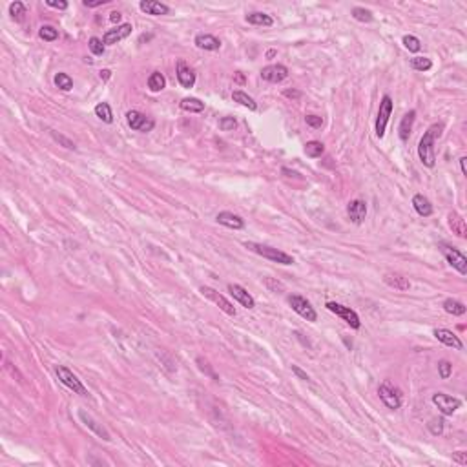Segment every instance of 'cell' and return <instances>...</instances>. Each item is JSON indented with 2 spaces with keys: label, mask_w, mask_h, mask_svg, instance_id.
Segmentation results:
<instances>
[{
  "label": "cell",
  "mask_w": 467,
  "mask_h": 467,
  "mask_svg": "<svg viewBox=\"0 0 467 467\" xmlns=\"http://www.w3.org/2000/svg\"><path fill=\"white\" fill-rule=\"evenodd\" d=\"M442 130H444V124L442 122H434L427 128V131L424 133V137L420 139L418 143V157L422 161V164L427 166V168H434L436 166V155H434V143L436 139L442 135Z\"/></svg>",
  "instance_id": "cell-1"
},
{
  "label": "cell",
  "mask_w": 467,
  "mask_h": 467,
  "mask_svg": "<svg viewBox=\"0 0 467 467\" xmlns=\"http://www.w3.org/2000/svg\"><path fill=\"white\" fill-rule=\"evenodd\" d=\"M244 246L249 250H252L254 254H258L261 258L265 259H270L274 263H280V265H292L294 258L290 254L283 252L280 249H274V246H268V244H259V243H252V241H246Z\"/></svg>",
  "instance_id": "cell-2"
},
{
  "label": "cell",
  "mask_w": 467,
  "mask_h": 467,
  "mask_svg": "<svg viewBox=\"0 0 467 467\" xmlns=\"http://www.w3.org/2000/svg\"><path fill=\"white\" fill-rule=\"evenodd\" d=\"M378 394H380V400L383 402V405L387 407V409L396 410V409H400V405H402V394H400V391H398L389 380H385L383 383L378 387Z\"/></svg>",
  "instance_id": "cell-3"
},
{
  "label": "cell",
  "mask_w": 467,
  "mask_h": 467,
  "mask_svg": "<svg viewBox=\"0 0 467 467\" xmlns=\"http://www.w3.org/2000/svg\"><path fill=\"white\" fill-rule=\"evenodd\" d=\"M55 372H57L59 380H61L62 385H66L68 389H71L75 394H80V396H88V389L83 385V381L77 378V376L73 374V372L68 369V367L64 365H57V369H55Z\"/></svg>",
  "instance_id": "cell-4"
},
{
  "label": "cell",
  "mask_w": 467,
  "mask_h": 467,
  "mask_svg": "<svg viewBox=\"0 0 467 467\" xmlns=\"http://www.w3.org/2000/svg\"><path fill=\"white\" fill-rule=\"evenodd\" d=\"M288 305L292 307V310L296 312V314H299L303 319H307V321H318V314H316L314 307L310 305L309 299H305L303 296H297V294H292V296H288Z\"/></svg>",
  "instance_id": "cell-5"
},
{
  "label": "cell",
  "mask_w": 467,
  "mask_h": 467,
  "mask_svg": "<svg viewBox=\"0 0 467 467\" xmlns=\"http://www.w3.org/2000/svg\"><path fill=\"white\" fill-rule=\"evenodd\" d=\"M438 246H440L442 254L446 256L447 263H449L453 268H456V270H458L462 276H465L467 274V258L465 256H463L458 249H454V246H451V244H447V243H440Z\"/></svg>",
  "instance_id": "cell-6"
},
{
  "label": "cell",
  "mask_w": 467,
  "mask_h": 467,
  "mask_svg": "<svg viewBox=\"0 0 467 467\" xmlns=\"http://www.w3.org/2000/svg\"><path fill=\"white\" fill-rule=\"evenodd\" d=\"M432 403L438 407L444 416H453L456 410L462 407V400L454 396H449V394H444V393H436L432 394Z\"/></svg>",
  "instance_id": "cell-7"
},
{
  "label": "cell",
  "mask_w": 467,
  "mask_h": 467,
  "mask_svg": "<svg viewBox=\"0 0 467 467\" xmlns=\"http://www.w3.org/2000/svg\"><path fill=\"white\" fill-rule=\"evenodd\" d=\"M126 122L131 130L143 131V133H148V131H152L153 126H155V121H153V119L146 117V115L137 112V109L126 112Z\"/></svg>",
  "instance_id": "cell-8"
},
{
  "label": "cell",
  "mask_w": 467,
  "mask_h": 467,
  "mask_svg": "<svg viewBox=\"0 0 467 467\" xmlns=\"http://www.w3.org/2000/svg\"><path fill=\"white\" fill-rule=\"evenodd\" d=\"M328 310H331L332 314H336V316H340L343 321H345L347 325H350V328H360L362 327V321H360V316L354 312L350 307H343V305H340V303H336V301H328L327 305Z\"/></svg>",
  "instance_id": "cell-9"
},
{
  "label": "cell",
  "mask_w": 467,
  "mask_h": 467,
  "mask_svg": "<svg viewBox=\"0 0 467 467\" xmlns=\"http://www.w3.org/2000/svg\"><path fill=\"white\" fill-rule=\"evenodd\" d=\"M393 114V99L389 95H383L380 102V109H378V117H376V137L385 135V128H387L389 117Z\"/></svg>",
  "instance_id": "cell-10"
},
{
  "label": "cell",
  "mask_w": 467,
  "mask_h": 467,
  "mask_svg": "<svg viewBox=\"0 0 467 467\" xmlns=\"http://www.w3.org/2000/svg\"><path fill=\"white\" fill-rule=\"evenodd\" d=\"M201 294L203 296H206L208 299H212V301L215 303V305L219 307V309L223 310L225 314L228 316H236V307L232 305L230 301H228L227 297L221 296V294L217 292V290H214L212 287H201Z\"/></svg>",
  "instance_id": "cell-11"
},
{
  "label": "cell",
  "mask_w": 467,
  "mask_h": 467,
  "mask_svg": "<svg viewBox=\"0 0 467 467\" xmlns=\"http://www.w3.org/2000/svg\"><path fill=\"white\" fill-rule=\"evenodd\" d=\"M131 24H128V22H124V24H119V26H115L114 30H108L104 33V37H102V42H104V46H114V44L121 42V40H124L126 37L131 35Z\"/></svg>",
  "instance_id": "cell-12"
},
{
  "label": "cell",
  "mask_w": 467,
  "mask_h": 467,
  "mask_svg": "<svg viewBox=\"0 0 467 467\" xmlns=\"http://www.w3.org/2000/svg\"><path fill=\"white\" fill-rule=\"evenodd\" d=\"M288 77V68L283 64H270L261 70V79L266 83H283Z\"/></svg>",
  "instance_id": "cell-13"
},
{
  "label": "cell",
  "mask_w": 467,
  "mask_h": 467,
  "mask_svg": "<svg viewBox=\"0 0 467 467\" xmlns=\"http://www.w3.org/2000/svg\"><path fill=\"white\" fill-rule=\"evenodd\" d=\"M79 418H80V422H83V424L86 425V427L90 429V431L95 432V434H97L99 438H102L104 442H109V440H112V436H109V432L106 431L104 425L99 424V422H97V420L93 418L92 415H88L86 410H83V409L79 410Z\"/></svg>",
  "instance_id": "cell-14"
},
{
  "label": "cell",
  "mask_w": 467,
  "mask_h": 467,
  "mask_svg": "<svg viewBox=\"0 0 467 467\" xmlns=\"http://www.w3.org/2000/svg\"><path fill=\"white\" fill-rule=\"evenodd\" d=\"M228 292H230V296L236 299L237 303H241V305L244 307V309H254L256 307V301H254V297L249 294V290L246 288H243L241 285H236V283H230L228 285Z\"/></svg>",
  "instance_id": "cell-15"
},
{
  "label": "cell",
  "mask_w": 467,
  "mask_h": 467,
  "mask_svg": "<svg viewBox=\"0 0 467 467\" xmlns=\"http://www.w3.org/2000/svg\"><path fill=\"white\" fill-rule=\"evenodd\" d=\"M432 336L447 347H453V349H456V350L463 349V343L460 341V338L456 336L453 331H449V328H434V331H432Z\"/></svg>",
  "instance_id": "cell-16"
},
{
  "label": "cell",
  "mask_w": 467,
  "mask_h": 467,
  "mask_svg": "<svg viewBox=\"0 0 467 467\" xmlns=\"http://www.w3.org/2000/svg\"><path fill=\"white\" fill-rule=\"evenodd\" d=\"M347 214L354 225H362L367 217V205L362 199H354L347 205Z\"/></svg>",
  "instance_id": "cell-17"
},
{
  "label": "cell",
  "mask_w": 467,
  "mask_h": 467,
  "mask_svg": "<svg viewBox=\"0 0 467 467\" xmlns=\"http://www.w3.org/2000/svg\"><path fill=\"white\" fill-rule=\"evenodd\" d=\"M215 219H217L219 225H223V227H227V228H232V230H243L244 228L243 217L234 214V212H227V210H225V212H219Z\"/></svg>",
  "instance_id": "cell-18"
},
{
  "label": "cell",
  "mask_w": 467,
  "mask_h": 467,
  "mask_svg": "<svg viewBox=\"0 0 467 467\" xmlns=\"http://www.w3.org/2000/svg\"><path fill=\"white\" fill-rule=\"evenodd\" d=\"M177 80H179L181 86L188 88V90L194 88V84H196V73L184 61L177 62Z\"/></svg>",
  "instance_id": "cell-19"
},
{
  "label": "cell",
  "mask_w": 467,
  "mask_h": 467,
  "mask_svg": "<svg viewBox=\"0 0 467 467\" xmlns=\"http://www.w3.org/2000/svg\"><path fill=\"white\" fill-rule=\"evenodd\" d=\"M194 44H196L199 49H205V51H217V49L221 48V40L214 35H208V33L197 35Z\"/></svg>",
  "instance_id": "cell-20"
},
{
  "label": "cell",
  "mask_w": 467,
  "mask_h": 467,
  "mask_svg": "<svg viewBox=\"0 0 467 467\" xmlns=\"http://www.w3.org/2000/svg\"><path fill=\"white\" fill-rule=\"evenodd\" d=\"M141 11L146 15H168L170 13V8L166 4H162V2H157V0H143L139 4Z\"/></svg>",
  "instance_id": "cell-21"
},
{
  "label": "cell",
  "mask_w": 467,
  "mask_h": 467,
  "mask_svg": "<svg viewBox=\"0 0 467 467\" xmlns=\"http://www.w3.org/2000/svg\"><path fill=\"white\" fill-rule=\"evenodd\" d=\"M415 119H416V112L415 109H409L405 115L402 117V121H400V126H398V135H400V139L402 141H407L410 135V131H413V124H415Z\"/></svg>",
  "instance_id": "cell-22"
},
{
  "label": "cell",
  "mask_w": 467,
  "mask_h": 467,
  "mask_svg": "<svg viewBox=\"0 0 467 467\" xmlns=\"http://www.w3.org/2000/svg\"><path fill=\"white\" fill-rule=\"evenodd\" d=\"M449 228L453 230V234L460 237V239H465L467 237V227H465V221L463 217L458 214V212H451L449 214Z\"/></svg>",
  "instance_id": "cell-23"
},
{
  "label": "cell",
  "mask_w": 467,
  "mask_h": 467,
  "mask_svg": "<svg viewBox=\"0 0 467 467\" xmlns=\"http://www.w3.org/2000/svg\"><path fill=\"white\" fill-rule=\"evenodd\" d=\"M383 281L394 290H400V292H405L410 288V281L407 278H403L402 274H385Z\"/></svg>",
  "instance_id": "cell-24"
},
{
  "label": "cell",
  "mask_w": 467,
  "mask_h": 467,
  "mask_svg": "<svg viewBox=\"0 0 467 467\" xmlns=\"http://www.w3.org/2000/svg\"><path fill=\"white\" fill-rule=\"evenodd\" d=\"M413 206H415L416 214L422 215V217H429V215H432L431 201H429L425 196H422V194H416V196L413 197Z\"/></svg>",
  "instance_id": "cell-25"
},
{
  "label": "cell",
  "mask_w": 467,
  "mask_h": 467,
  "mask_svg": "<svg viewBox=\"0 0 467 467\" xmlns=\"http://www.w3.org/2000/svg\"><path fill=\"white\" fill-rule=\"evenodd\" d=\"M244 20L249 24H254V26H265V28H270L274 24V18L270 15L261 13V11H254V13H249L244 17Z\"/></svg>",
  "instance_id": "cell-26"
},
{
  "label": "cell",
  "mask_w": 467,
  "mask_h": 467,
  "mask_svg": "<svg viewBox=\"0 0 467 467\" xmlns=\"http://www.w3.org/2000/svg\"><path fill=\"white\" fill-rule=\"evenodd\" d=\"M179 106L181 109H184L188 114H201L203 109H205V102L196 99V97H184L183 101L179 102Z\"/></svg>",
  "instance_id": "cell-27"
},
{
  "label": "cell",
  "mask_w": 467,
  "mask_h": 467,
  "mask_svg": "<svg viewBox=\"0 0 467 467\" xmlns=\"http://www.w3.org/2000/svg\"><path fill=\"white\" fill-rule=\"evenodd\" d=\"M232 99H234L236 102H239L241 106H244V108H249L250 112H256V109H258V104H256V101H254L249 93L241 92V90L232 92Z\"/></svg>",
  "instance_id": "cell-28"
},
{
  "label": "cell",
  "mask_w": 467,
  "mask_h": 467,
  "mask_svg": "<svg viewBox=\"0 0 467 467\" xmlns=\"http://www.w3.org/2000/svg\"><path fill=\"white\" fill-rule=\"evenodd\" d=\"M444 310L451 316H463L465 314V305L462 301H458V299L447 297L446 301H444Z\"/></svg>",
  "instance_id": "cell-29"
},
{
  "label": "cell",
  "mask_w": 467,
  "mask_h": 467,
  "mask_svg": "<svg viewBox=\"0 0 467 467\" xmlns=\"http://www.w3.org/2000/svg\"><path fill=\"white\" fill-rule=\"evenodd\" d=\"M148 88H150V92H153V93L162 92V90L166 88L164 75H162L161 71H153V73L148 77Z\"/></svg>",
  "instance_id": "cell-30"
},
{
  "label": "cell",
  "mask_w": 467,
  "mask_h": 467,
  "mask_svg": "<svg viewBox=\"0 0 467 467\" xmlns=\"http://www.w3.org/2000/svg\"><path fill=\"white\" fill-rule=\"evenodd\" d=\"M323 152H325V144L319 143V141H309V143L305 144V153H307V157H310V159L321 157Z\"/></svg>",
  "instance_id": "cell-31"
},
{
  "label": "cell",
  "mask_w": 467,
  "mask_h": 467,
  "mask_svg": "<svg viewBox=\"0 0 467 467\" xmlns=\"http://www.w3.org/2000/svg\"><path fill=\"white\" fill-rule=\"evenodd\" d=\"M95 115L101 119L102 122H106V124H112V122H114V114H112V108H109L108 102H99V104L95 106Z\"/></svg>",
  "instance_id": "cell-32"
},
{
  "label": "cell",
  "mask_w": 467,
  "mask_h": 467,
  "mask_svg": "<svg viewBox=\"0 0 467 467\" xmlns=\"http://www.w3.org/2000/svg\"><path fill=\"white\" fill-rule=\"evenodd\" d=\"M53 83H55V86H57L59 90H62V92H71V90H73V79H71L68 73H57L55 75V79H53Z\"/></svg>",
  "instance_id": "cell-33"
},
{
  "label": "cell",
  "mask_w": 467,
  "mask_h": 467,
  "mask_svg": "<svg viewBox=\"0 0 467 467\" xmlns=\"http://www.w3.org/2000/svg\"><path fill=\"white\" fill-rule=\"evenodd\" d=\"M410 68L416 71H429L432 68V62L427 57H413L410 59Z\"/></svg>",
  "instance_id": "cell-34"
},
{
  "label": "cell",
  "mask_w": 467,
  "mask_h": 467,
  "mask_svg": "<svg viewBox=\"0 0 467 467\" xmlns=\"http://www.w3.org/2000/svg\"><path fill=\"white\" fill-rule=\"evenodd\" d=\"M39 37L42 40H46V42H53V40L59 39V30H55V28L49 26V24H44V26L39 30Z\"/></svg>",
  "instance_id": "cell-35"
},
{
  "label": "cell",
  "mask_w": 467,
  "mask_h": 467,
  "mask_svg": "<svg viewBox=\"0 0 467 467\" xmlns=\"http://www.w3.org/2000/svg\"><path fill=\"white\" fill-rule=\"evenodd\" d=\"M88 48H90V51H92L93 55L101 57L102 53H104L106 46H104V42H102V39H99V37H92V39L88 40Z\"/></svg>",
  "instance_id": "cell-36"
},
{
  "label": "cell",
  "mask_w": 467,
  "mask_h": 467,
  "mask_svg": "<svg viewBox=\"0 0 467 467\" xmlns=\"http://www.w3.org/2000/svg\"><path fill=\"white\" fill-rule=\"evenodd\" d=\"M9 15L17 22H20L24 18V15H26V6L22 4V2H11L9 4Z\"/></svg>",
  "instance_id": "cell-37"
},
{
  "label": "cell",
  "mask_w": 467,
  "mask_h": 467,
  "mask_svg": "<svg viewBox=\"0 0 467 467\" xmlns=\"http://www.w3.org/2000/svg\"><path fill=\"white\" fill-rule=\"evenodd\" d=\"M352 17L356 18L358 22H365V24H369V22H372V13L369 11V9H365V8H352Z\"/></svg>",
  "instance_id": "cell-38"
},
{
  "label": "cell",
  "mask_w": 467,
  "mask_h": 467,
  "mask_svg": "<svg viewBox=\"0 0 467 467\" xmlns=\"http://www.w3.org/2000/svg\"><path fill=\"white\" fill-rule=\"evenodd\" d=\"M51 133V137H53V141H57L61 146H64L66 150H75L77 146H75V143L71 139H68L66 135H62V133H59V131H55V130H51L49 131Z\"/></svg>",
  "instance_id": "cell-39"
},
{
  "label": "cell",
  "mask_w": 467,
  "mask_h": 467,
  "mask_svg": "<svg viewBox=\"0 0 467 467\" xmlns=\"http://www.w3.org/2000/svg\"><path fill=\"white\" fill-rule=\"evenodd\" d=\"M403 46H405L410 53H418L420 49H422V42H420V39H416L415 35L403 37Z\"/></svg>",
  "instance_id": "cell-40"
},
{
  "label": "cell",
  "mask_w": 467,
  "mask_h": 467,
  "mask_svg": "<svg viewBox=\"0 0 467 467\" xmlns=\"http://www.w3.org/2000/svg\"><path fill=\"white\" fill-rule=\"evenodd\" d=\"M438 372H440L442 380H449V376L453 374V363L447 362V360L438 362Z\"/></svg>",
  "instance_id": "cell-41"
},
{
  "label": "cell",
  "mask_w": 467,
  "mask_h": 467,
  "mask_svg": "<svg viewBox=\"0 0 467 467\" xmlns=\"http://www.w3.org/2000/svg\"><path fill=\"white\" fill-rule=\"evenodd\" d=\"M429 431H431V434H434V436H440L442 432H444V420L442 418H432L431 422L427 424Z\"/></svg>",
  "instance_id": "cell-42"
},
{
  "label": "cell",
  "mask_w": 467,
  "mask_h": 467,
  "mask_svg": "<svg viewBox=\"0 0 467 467\" xmlns=\"http://www.w3.org/2000/svg\"><path fill=\"white\" fill-rule=\"evenodd\" d=\"M237 126V121L234 117H223L219 121V130L221 131H232Z\"/></svg>",
  "instance_id": "cell-43"
},
{
  "label": "cell",
  "mask_w": 467,
  "mask_h": 467,
  "mask_svg": "<svg viewBox=\"0 0 467 467\" xmlns=\"http://www.w3.org/2000/svg\"><path fill=\"white\" fill-rule=\"evenodd\" d=\"M305 121H307V124H309L310 128H321V126H323V119L318 117V115H307Z\"/></svg>",
  "instance_id": "cell-44"
},
{
  "label": "cell",
  "mask_w": 467,
  "mask_h": 467,
  "mask_svg": "<svg viewBox=\"0 0 467 467\" xmlns=\"http://www.w3.org/2000/svg\"><path fill=\"white\" fill-rule=\"evenodd\" d=\"M453 462L460 463V465H467V453H463V451L453 453Z\"/></svg>",
  "instance_id": "cell-45"
},
{
  "label": "cell",
  "mask_w": 467,
  "mask_h": 467,
  "mask_svg": "<svg viewBox=\"0 0 467 467\" xmlns=\"http://www.w3.org/2000/svg\"><path fill=\"white\" fill-rule=\"evenodd\" d=\"M109 0H84L83 4L86 6V8H99V6H104V4H108Z\"/></svg>",
  "instance_id": "cell-46"
},
{
  "label": "cell",
  "mask_w": 467,
  "mask_h": 467,
  "mask_svg": "<svg viewBox=\"0 0 467 467\" xmlns=\"http://www.w3.org/2000/svg\"><path fill=\"white\" fill-rule=\"evenodd\" d=\"M46 6H49V8H55V9H68V2H53V0H48L46 2Z\"/></svg>",
  "instance_id": "cell-47"
},
{
  "label": "cell",
  "mask_w": 467,
  "mask_h": 467,
  "mask_svg": "<svg viewBox=\"0 0 467 467\" xmlns=\"http://www.w3.org/2000/svg\"><path fill=\"white\" fill-rule=\"evenodd\" d=\"M292 372L297 376V378H301V380H305V381H309V380H310V378H309V374H307V372H303L301 369H299V367H297V365H292Z\"/></svg>",
  "instance_id": "cell-48"
},
{
  "label": "cell",
  "mask_w": 467,
  "mask_h": 467,
  "mask_svg": "<svg viewBox=\"0 0 467 467\" xmlns=\"http://www.w3.org/2000/svg\"><path fill=\"white\" fill-rule=\"evenodd\" d=\"M285 97H288V99H299L301 97V93L299 92H296V90H285V93H283Z\"/></svg>",
  "instance_id": "cell-49"
},
{
  "label": "cell",
  "mask_w": 467,
  "mask_h": 467,
  "mask_svg": "<svg viewBox=\"0 0 467 467\" xmlns=\"http://www.w3.org/2000/svg\"><path fill=\"white\" fill-rule=\"evenodd\" d=\"M121 18H122V15L119 13V11H112V13H109V20L114 22V24H117V26H119V22H121Z\"/></svg>",
  "instance_id": "cell-50"
},
{
  "label": "cell",
  "mask_w": 467,
  "mask_h": 467,
  "mask_svg": "<svg viewBox=\"0 0 467 467\" xmlns=\"http://www.w3.org/2000/svg\"><path fill=\"white\" fill-rule=\"evenodd\" d=\"M109 77H112V71H109V70H102L101 71V79L102 80H108Z\"/></svg>",
  "instance_id": "cell-51"
},
{
  "label": "cell",
  "mask_w": 467,
  "mask_h": 467,
  "mask_svg": "<svg viewBox=\"0 0 467 467\" xmlns=\"http://www.w3.org/2000/svg\"><path fill=\"white\" fill-rule=\"evenodd\" d=\"M465 161H467L465 157H460V168H462V174H463V175H467V170H465Z\"/></svg>",
  "instance_id": "cell-52"
},
{
  "label": "cell",
  "mask_w": 467,
  "mask_h": 467,
  "mask_svg": "<svg viewBox=\"0 0 467 467\" xmlns=\"http://www.w3.org/2000/svg\"><path fill=\"white\" fill-rule=\"evenodd\" d=\"M274 55H276V51H274V49H270V51H266V57H268V59H272V57H274Z\"/></svg>",
  "instance_id": "cell-53"
}]
</instances>
